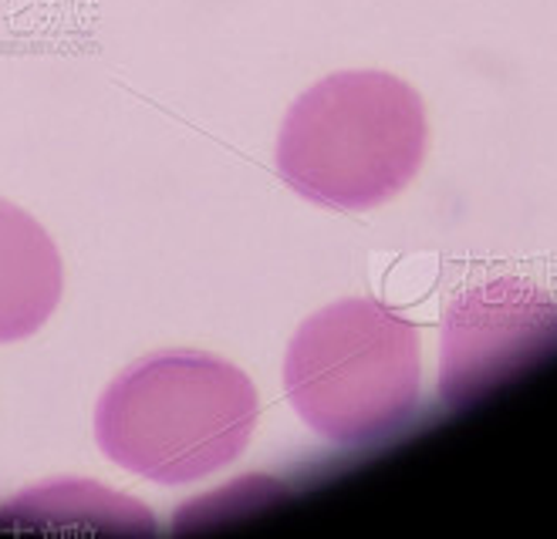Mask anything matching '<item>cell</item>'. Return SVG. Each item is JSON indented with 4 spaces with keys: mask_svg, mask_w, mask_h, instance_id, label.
<instances>
[{
    "mask_svg": "<svg viewBox=\"0 0 557 539\" xmlns=\"http://www.w3.org/2000/svg\"><path fill=\"white\" fill-rule=\"evenodd\" d=\"M257 415V388L237 364L203 351H162L109 381L95 404V442L125 472L189 486L244 455Z\"/></svg>",
    "mask_w": 557,
    "mask_h": 539,
    "instance_id": "cell-1",
    "label": "cell"
},
{
    "mask_svg": "<svg viewBox=\"0 0 557 539\" xmlns=\"http://www.w3.org/2000/svg\"><path fill=\"white\" fill-rule=\"evenodd\" d=\"M425 146L430 122L412 85L388 72H338L287 109L274 159L308 202L362 213L416 179Z\"/></svg>",
    "mask_w": 557,
    "mask_h": 539,
    "instance_id": "cell-2",
    "label": "cell"
},
{
    "mask_svg": "<svg viewBox=\"0 0 557 539\" xmlns=\"http://www.w3.org/2000/svg\"><path fill=\"white\" fill-rule=\"evenodd\" d=\"M419 330L372 297L327 303L294 330L284 391L298 418L335 446L396 435L419 404Z\"/></svg>",
    "mask_w": 557,
    "mask_h": 539,
    "instance_id": "cell-3",
    "label": "cell"
},
{
    "mask_svg": "<svg viewBox=\"0 0 557 539\" xmlns=\"http://www.w3.org/2000/svg\"><path fill=\"white\" fill-rule=\"evenodd\" d=\"M557 351V303L523 277L470 287L443 314L440 398L470 409Z\"/></svg>",
    "mask_w": 557,
    "mask_h": 539,
    "instance_id": "cell-4",
    "label": "cell"
},
{
    "mask_svg": "<svg viewBox=\"0 0 557 539\" xmlns=\"http://www.w3.org/2000/svg\"><path fill=\"white\" fill-rule=\"evenodd\" d=\"M64 266L51 233L0 199V344L38 334L58 311Z\"/></svg>",
    "mask_w": 557,
    "mask_h": 539,
    "instance_id": "cell-5",
    "label": "cell"
},
{
    "mask_svg": "<svg viewBox=\"0 0 557 539\" xmlns=\"http://www.w3.org/2000/svg\"><path fill=\"white\" fill-rule=\"evenodd\" d=\"M0 516H4L0 523H11V526H41L48 516H58L54 526H61L64 519L78 523V516H102V519L119 516V519H128L133 526H139L143 532L156 529L146 505L133 502V499H122V496H112L95 482H75V479L38 486L30 496L24 492ZM115 532H119V526H115Z\"/></svg>",
    "mask_w": 557,
    "mask_h": 539,
    "instance_id": "cell-6",
    "label": "cell"
}]
</instances>
